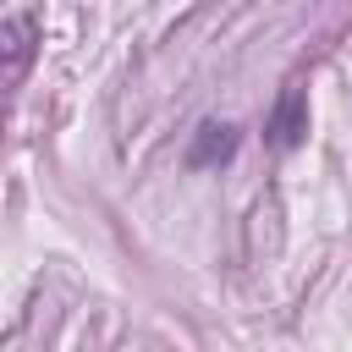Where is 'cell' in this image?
Segmentation results:
<instances>
[{"instance_id": "1", "label": "cell", "mask_w": 352, "mask_h": 352, "mask_svg": "<svg viewBox=\"0 0 352 352\" xmlns=\"http://www.w3.org/2000/svg\"><path fill=\"white\" fill-rule=\"evenodd\" d=\"M33 60H38V22L33 16L0 22V121H6L11 99H16V88L28 82Z\"/></svg>"}, {"instance_id": "2", "label": "cell", "mask_w": 352, "mask_h": 352, "mask_svg": "<svg viewBox=\"0 0 352 352\" xmlns=\"http://www.w3.org/2000/svg\"><path fill=\"white\" fill-rule=\"evenodd\" d=\"M302 138H308V94H302L297 82H286L280 99H275L270 116H264V143H270L275 154H292Z\"/></svg>"}, {"instance_id": "3", "label": "cell", "mask_w": 352, "mask_h": 352, "mask_svg": "<svg viewBox=\"0 0 352 352\" xmlns=\"http://www.w3.org/2000/svg\"><path fill=\"white\" fill-rule=\"evenodd\" d=\"M231 154H236V126H231V121H204V126L192 132L187 165H192V170H209V165H220V160H231Z\"/></svg>"}]
</instances>
